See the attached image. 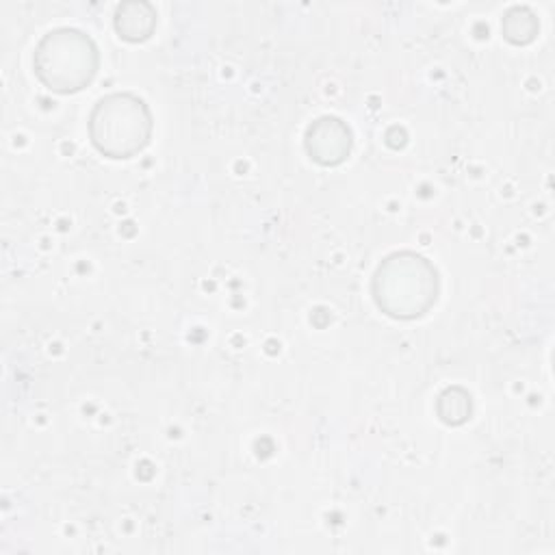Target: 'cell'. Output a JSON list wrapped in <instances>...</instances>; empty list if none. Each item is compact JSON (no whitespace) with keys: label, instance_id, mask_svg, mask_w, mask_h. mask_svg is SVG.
I'll list each match as a JSON object with an SVG mask.
<instances>
[{"label":"cell","instance_id":"1","mask_svg":"<svg viewBox=\"0 0 555 555\" xmlns=\"http://www.w3.org/2000/svg\"><path fill=\"white\" fill-rule=\"evenodd\" d=\"M371 295L390 319H421L438 301L440 275L425 256L410 249L392 251L377 264L371 278Z\"/></svg>","mask_w":555,"mask_h":555},{"label":"cell","instance_id":"2","mask_svg":"<svg viewBox=\"0 0 555 555\" xmlns=\"http://www.w3.org/2000/svg\"><path fill=\"white\" fill-rule=\"evenodd\" d=\"M87 128L91 145L102 156L128 160L150 145L154 119L143 98L130 91H115L93 104Z\"/></svg>","mask_w":555,"mask_h":555},{"label":"cell","instance_id":"3","mask_svg":"<svg viewBox=\"0 0 555 555\" xmlns=\"http://www.w3.org/2000/svg\"><path fill=\"white\" fill-rule=\"evenodd\" d=\"M100 69L95 41L78 28L61 26L48 30L33 52L37 80L61 95L78 93L89 87Z\"/></svg>","mask_w":555,"mask_h":555},{"label":"cell","instance_id":"4","mask_svg":"<svg viewBox=\"0 0 555 555\" xmlns=\"http://www.w3.org/2000/svg\"><path fill=\"white\" fill-rule=\"evenodd\" d=\"M304 147L317 165L336 167L349 158L353 147V134L349 124L340 117L323 115L306 128Z\"/></svg>","mask_w":555,"mask_h":555},{"label":"cell","instance_id":"5","mask_svg":"<svg viewBox=\"0 0 555 555\" xmlns=\"http://www.w3.org/2000/svg\"><path fill=\"white\" fill-rule=\"evenodd\" d=\"M158 24V13L152 2L145 0H130L121 2L115 9L113 26L119 39L128 43H143L147 41Z\"/></svg>","mask_w":555,"mask_h":555},{"label":"cell","instance_id":"6","mask_svg":"<svg viewBox=\"0 0 555 555\" xmlns=\"http://www.w3.org/2000/svg\"><path fill=\"white\" fill-rule=\"evenodd\" d=\"M540 22L527 7H509L501 20V33L512 46H527L538 37Z\"/></svg>","mask_w":555,"mask_h":555},{"label":"cell","instance_id":"7","mask_svg":"<svg viewBox=\"0 0 555 555\" xmlns=\"http://www.w3.org/2000/svg\"><path fill=\"white\" fill-rule=\"evenodd\" d=\"M436 412L444 425H464L473 414V399L462 386H451L440 392Z\"/></svg>","mask_w":555,"mask_h":555}]
</instances>
